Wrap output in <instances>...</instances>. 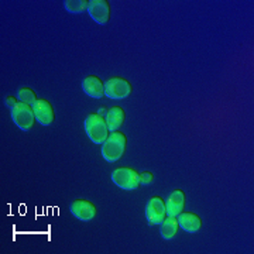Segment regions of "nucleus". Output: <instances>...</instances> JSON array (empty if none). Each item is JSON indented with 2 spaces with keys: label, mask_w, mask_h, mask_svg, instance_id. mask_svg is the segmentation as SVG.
Returning <instances> with one entry per match:
<instances>
[{
  "label": "nucleus",
  "mask_w": 254,
  "mask_h": 254,
  "mask_svg": "<svg viewBox=\"0 0 254 254\" xmlns=\"http://www.w3.org/2000/svg\"><path fill=\"white\" fill-rule=\"evenodd\" d=\"M127 138L125 133L122 131H113L110 133L109 137L106 138V141L102 144V157L105 158V161L108 163H116L119 161L126 151Z\"/></svg>",
  "instance_id": "nucleus-1"
},
{
  "label": "nucleus",
  "mask_w": 254,
  "mask_h": 254,
  "mask_svg": "<svg viewBox=\"0 0 254 254\" xmlns=\"http://www.w3.org/2000/svg\"><path fill=\"white\" fill-rule=\"evenodd\" d=\"M83 126H85L86 136L89 137V140L93 144L102 145L110 134L108 125H106V120L98 113H89L85 119Z\"/></svg>",
  "instance_id": "nucleus-2"
},
{
  "label": "nucleus",
  "mask_w": 254,
  "mask_h": 254,
  "mask_svg": "<svg viewBox=\"0 0 254 254\" xmlns=\"http://www.w3.org/2000/svg\"><path fill=\"white\" fill-rule=\"evenodd\" d=\"M112 181L116 184L120 190H137L140 184V174L137 170L131 167H119L112 171Z\"/></svg>",
  "instance_id": "nucleus-3"
},
{
  "label": "nucleus",
  "mask_w": 254,
  "mask_h": 254,
  "mask_svg": "<svg viewBox=\"0 0 254 254\" xmlns=\"http://www.w3.org/2000/svg\"><path fill=\"white\" fill-rule=\"evenodd\" d=\"M133 92V86L128 79L123 76H113L105 82V96L113 100L127 99Z\"/></svg>",
  "instance_id": "nucleus-4"
},
{
  "label": "nucleus",
  "mask_w": 254,
  "mask_h": 254,
  "mask_svg": "<svg viewBox=\"0 0 254 254\" xmlns=\"http://www.w3.org/2000/svg\"><path fill=\"white\" fill-rule=\"evenodd\" d=\"M11 120L14 122V125L23 130V131H30L34 123H36V113L34 108L30 106L27 103L18 102L17 105L11 109Z\"/></svg>",
  "instance_id": "nucleus-5"
},
{
  "label": "nucleus",
  "mask_w": 254,
  "mask_h": 254,
  "mask_svg": "<svg viewBox=\"0 0 254 254\" xmlns=\"http://www.w3.org/2000/svg\"><path fill=\"white\" fill-rule=\"evenodd\" d=\"M167 218L165 202L161 196H153L145 203V219L151 226H160Z\"/></svg>",
  "instance_id": "nucleus-6"
},
{
  "label": "nucleus",
  "mask_w": 254,
  "mask_h": 254,
  "mask_svg": "<svg viewBox=\"0 0 254 254\" xmlns=\"http://www.w3.org/2000/svg\"><path fill=\"white\" fill-rule=\"evenodd\" d=\"M69 210L73 218H76L81 222H91L96 218L98 209L95 203L86 199H76L69 205Z\"/></svg>",
  "instance_id": "nucleus-7"
},
{
  "label": "nucleus",
  "mask_w": 254,
  "mask_h": 254,
  "mask_svg": "<svg viewBox=\"0 0 254 254\" xmlns=\"http://www.w3.org/2000/svg\"><path fill=\"white\" fill-rule=\"evenodd\" d=\"M88 14L99 26L108 24L110 18V4L108 0H89Z\"/></svg>",
  "instance_id": "nucleus-8"
},
{
  "label": "nucleus",
  "mask_w": 254,
  "mask_h": 254,
  "mask_svg": "<svg viewBox=\"0 0 254 254\" xmlns=\"http://www.w3.org/2000/svg\"><path fill=\"white\" fill-rule=\"evenodd\" d=\"M165 202V208H167V216L177 218L181 212H184L185 208V192L181 190H174L173 192L168 193V196L164 199Z\"/></svg>",
  "instance_id": "nucleus-9"
},
{
  "label": "nucleus",
  "mask_w": 254,
  "mask_h": 254,
  "mask_svg": "<svg viewBox=\"0 0 254 254\" xmlns=\"http://www.w3.org/2000/svg\"><path fill=\"white\" fill-rule=\"evenodd\" d=\"M33 108H34V113H36L37 123L46 127L51 126L54 123V108L48 100L44 99V98H38L37 103Z\"/></svg>",
  "instance_id": "nucleus-10"
},
{
  "label": "nucleus",
  "mask_w": 254,
  "mask_h": 254,
  "mask_svg": "<svg viewBox=\"0 0 254 254\" xmlns=\"http://www.w3.org/2000/svg\"><path fill=\"white\" fill-rule=\"evenodd\" d=\"M82 91L89 98L100 99L105 96V82L96 75H89L82 79Z\"/></svg>",
  "instance_id": "nucleus-11"
},
{
  "label": "nucleus",
  "mask_w": 254,
  "mask_h": 254,
  "mask_svg": "<svg viewBox=\"0 0 254 254\" xmlns=\"http://www.w3.org/2000/svg\"><path fill=\"white\" fill-rule=\"evenodd\" d=\"M178 225L180 229H182L184 232L187 233H198L202 227V220L196 215V213H192V212H181L178 216Z\"/></svg>",
  "instance_id": "nucleus-12"
},
{
  "label": "nucleus",
  "mask_w": 254,
  "mask_h": 254,
  "mask_svg": "<svg viewBox=\"0 0 254 254\" xmlns=\"http://www.w3.org/2000/svg\"><path fill=\"white\" fill-rule=\"evenodd\" d=\"M125 119H126V112L122 109L120 106H113V108H110V109L108 110V113H106V118H105L110 133L118 131L119 128L123 126Z\"/></svg>",
  "instance_id": "nucleus-13"
},
{
  "label": "nucleus",
  "mask_w": 254,
  "mask_h": 254,
  "mask_svg": "<svg viewBox=\"0 0 254 254\" xmlns=\"http://www.w3.org/2000/svg\"><path fill=\"white\" fill-rule=\"evenodd\" d=\"M160 233L164 240H173L174 237L178 235V230H180V225H178V219L171 218V216H167L164 219V222L160 225Z\"/></svg>",
  "instance_id": "nucleus-14"
},
{
  "label": "nucleus",
  "mask_w": 254,
  "mask_h": 254,
  "mask_svg": "<svg viewBox=\"0 0 254 254\" xmlns=\"http://www.w3.org/2000/svg\"><path fill=\"white\" fill-rule=\"evenodd\" d=\"M64 7L66 11L72 14H81L83 11H88L89 0H64Z\"/></svg>",
  "instance_id": "nucleus-15"
},
{
  "label": "nucleus",
  "mask_w": 254,
  "mask_h": 254,
  "mask_svg": "<svg viewBox=\"0 0 254 254\" xmlns=\"http://www.w3.org/2000/svg\"><path fill=\"white\" fill-rule=\"evenodd\" d=\"M17 99L18 102H23V103H27L30 106H34L37 103L36 92L33 91L31 88H20L17 92Z\"/></svg>",
  "instance_id": "nucleus-16"
},
{
  "label": "nucleus",
  "mask_w": 254,
  "mask_h": 254,
  "mask_svg": "<svg viewBox=\"0 0 254 254\" xmlns=\"http://www.w3.org/2000/svg\"><path fill=\"white\" fill-rule=\"evenodd\" d=\"M154 181V175L153 173H150V171H143V173L140 174V184L141 185H150V184H153Z\"/></svg>",
  "instance_id": "nucleus-17"
},
{
  "label": "nucleus",
  "mask_w": 254,
  "mask_h": 254,
  "mask_svg": "<svg viewBox=\"0 0 254 254\" xmlns=\"http://www.w3.org/2000/svg\"><path fill=\"white\" fill-rule=\"evenodd\" d=\"M4 103H6V106L10 108V110H11L18 103V99L17 98H14V96H7V98L4 99Z\"/></svg>",
  "instance_id": "nucleus-18"
}]
</instances>
